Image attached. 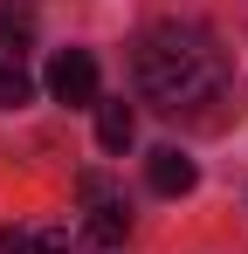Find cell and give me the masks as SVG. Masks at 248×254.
<instances>
[{
    "instance_id": "cell-1",
    "label": "cell",
    "mask_w": 248,
    "mask_h": 254,
    "mask_svg": "<svg viewBox=\"0 0 248 254\" xmlns=\"http://www.w3.org/2000/svg\"><path fill=\"white\" fill-rule=\"evenodd\" d=\"M131 76H138V96L165 110V117H200V124H221L214 103H228V48L207 35L200 21H165L152 28L138 55H131Z\"/></svg>"
},
{
    "instance_id": "cell-2",
    "label": "cell",
    "mask_w": 248,
    "mask_h": 254,
    "mask_svg": "<svg viewBox=\"0 0 248 254\" xmlns=\"http://www.w3.org/2000/svg\"><path fill=\"white\" fill-rule=\"evenodd\" d=\"M35 103V76H28V28L0 21V110H28Z\"/></svg>"
},
{
    "instance_id": "cell-3",
    "label": "cell",
    "mask_w": 248,
    "mask_h": 254,
    "mask_svg": "<svg viewBox=\"0 0 248 254\" xmlns=\"http://www.w3.org/2000/svg\"><path fill=\"white\" fill-rule=\"evenodd\" d=\"M48 96L69 103V110L97 103V55H90V48H55V62H48Z\"/></svg>"
},
{
    "instance_id": "cell-4",
    "label": "cell",
    "mask_w": 248,
    "mask_h": 254,
    "mask_svg": "<svg viewBox=\"0 0 248 254\" xmlns=\"http://www.w3.org/2000/svg\"><path fill=\"white\" fill-rule=\"evenodd\" d=\"M145 179H152V192H165V199H179V192H193L200 186V165L186 158V151H152V165H145Z\"/></svg>"
},
{
    "instance_id": "cell-5",
    "label": "cell",
    "mask_w": 248,
    "mask_h": 254,
    "mask_svg": "<svg viewBox=\"0 0 248 254\" xmlns=\"http://www.w3.org/2000/svg\"><path fill=\"white\" fill-rule=\"evenodd\" d=\"M0 254H69V234L62 227H7Z\"/></svg>"
},
{
    "instance_id": "cell-6",
    "label": "cell",
    "mask_w": 248,
    "mask_h": 254,
    "mask_svg": "<svg viewBox=\"0 0 248 254\" xmlns=\"http://www.w3.org/2000/svg\"><path fill=\"white\" fill-rule=\"evenodd\" d=\"M131 130H138V117H131V103H124V96L97 103V144H104V151H124V144H131Z\"/></svg>"
},
{
    "instance_id": "cell-7",
    "label": "cell",
    "mask_w": 248,
    "mask_h": 254,
    "mask_svg": "<svg viewBox=\"0 0 248 254\" xmlns=\"http://www.w3.org/2000/svg\"><path fill=\"white\" fill-rule=\"evenodd\" d=\"M83 234H90L97 248H118L124 234H131V213H124V199H97V206H90V227H83Z\"/></svg>"
}]
</instances>
